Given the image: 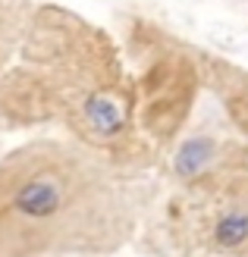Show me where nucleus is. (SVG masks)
Segmentation results:
<instances>
[{"label": "nucleus", "instance_id": "obj_1", "mask_svg": "<svg viewBox=\"0 0 248 257\" xmlns=\"http://www.w3.org/2000/svg\"><path fill=\"white\" fill-rule=\"evenodd\" d=\"M50 128L129 176H154L163 166L138 128L116 32L63 4H35L19 54L0 75V132Z\"/></svg>", "mask_w": 248, "mask_h": 257}, {"label": "nucleus", "instance_id": "obj_2", "mask_svg": "<svg viewBox=\"0 0 248 257\" xmlns=\"http://www.w3.org/2000/svg\"><path fill=\"white\" fill-rule=\"evenodd\" d=\"M157 198L63 135H29L0 154V257H113L138 238Z\"/></svg>", "mask_w": 248, "mask_h": 257}, {"label": "nucleus", "instance_id": "obj_3", "mask_svg": "<svg viewBox=\"0 0 248 257\" xmlns=\"http://www.w3.org/2000/svg\"><path fill=\"white\" fill-rule=\"evenodd\" d=\"M160 170L167 191L138 229L145 257H248V141L226 125H189Z\"/></svg>", "mask_w": 248, "mask_h": 257}, {"label": "nucleus", "instance_id": "obj_4", "mask_svg": "<svg viewBox=\"0 0 248 257\" xmlns=\"http://www.w3.org/2000/svg\"><path fill=\"white\" fill-rule=\"evenodd\" d=\"M120 47L135 91V119L145 141L167 160L176 141L195 122L204 91L201 47L182 41L148 16H123Z\"/></svg>", "mask_w": 248, "mask_h": 257}, {"label": "nucleus", "instance_id": "obj_5", "mask_svg": "<svg viewBox=\"0 0 248 257\" xmlns=\"http://www.w3.org/2000/svg\"><path fill=\"white\" fill-rule=\"evenodd\" d=\"M201 69H204V91L217 100L220 116L232 132L248 141V69L220 54L201 47Z\"/></svg>", "mask_w": 248, "mask_h": 257}, {"label": "nucleus", "instance_id": "obj_6", "mask_svg": "<svg viewBox=\"0 0 248 257\" xmlns=\"http://www.w3.org/2000/svg\"><path fill=\"white\" fill-rule=\"evenodd\" d=\"M35 13V0H0V75L16 60Z\"/></svg>", "mask_w": 248, "mask_h": 257}]
</instances>
